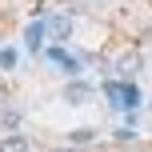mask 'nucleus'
<instances>
[{"instance_id":"9","label":"nucleus","mask_w":152,"mask_h":152,"mask_svg":"<svg viewBox=\"0 0 152 152\" xmlns=\"http://www.w3.org/2000/svg\"><path fill=\"white\" fill-rule=\"evenodd\" d=\"M0 64H4V68H12V64H16V52H12V48H4V52H0Z\"/></svg>"},{"instance_id":"7","label":"nucleus","mask_w":152,"mask_h":152,"mask_svg":"<svg viewBox=\"0 0 152 152\" xmlns=\"http://www.w3.org/2000/svg\"><path fill=\"white\" fill-rule=\"evenodd\" d=\"M0 152H28V140L16 136V132H8V136H0Z\"/></svg>"},{"instance_id":"10","label":"nucleus","mask_w":152,"mask_h":152,"mask_svg":"<svg viewBox=\"0 0 152 152\" xmlns=\"http://www.w3.org/2000/svg\"><path fill=\"white\" fill-rule=\"evenodd\" d=\"M20 120V108H4V124H16Z\"/></svg>"},{"instance_id":"5","label":"nucleus","mask_w":152,"mask_h":152,"mask_svg":"<svg viewBox=\"0 0 152 152\" xmlns=\"http://www.w3.org/2000/svg\"><path fill=\"white\" fill-rule=\"evenodd\" d=\"M44 36H48V28H44V20H36V24H28V28H24V48H28V52H36V48L44 44Z\"/></svg>"},{"instance_id":"3","label":"nucleus","mask_w":152,"mask_h":152,"mask_svg":"<svg viewBox=\"0 0 152 152\" xmlns=\"http://www.w3.org/2000/svg\"><path fill=\"white\" fill-rule=\"evenodd\" d=\"M48 60H52V64H60L64 76H76V72H80V60H76V56H68L60 44H52V48H48Z\"/></svg>"},{"instance_id":"2","label":"nucleus","mask_w":152,"mask_h":152,"mask_svg":"<svg viewBox=\"0 0 152 152\" xmlns=\"http://www.w3.org/2000/svg\"><path fill=\"white\" fill-rule=\"evenodd\" d=\"M44 28H48V36L60 44V40H68V36H72V16H68V12H52Z\"/></svg>"},{"instance_id":"8","label":"nucleus","mask_w":152,"mask_h":152,"mask_svg":"<svg viewBox=\"0 0 152 152\" xmlns=\"http://www.w3.org/2000/svg\"><path fill=\"white\" fill-rule=\"evenodd\" d=\"M68 140H72V144H92V140H96V128H72Z\"/></svg>"},{"instance_id":"11","label":"nucleus","mask_w":152,"mask_h":152,"mask_svg":"<svg viewBox=\"0 0 152 152\" xmlns=\"http://www.w3.org/2000/svg\"><path fill=\"white\" fill-rule=\"evenodd\" d=\"M52 152H76V148H52Z\"/></svg>"},{"instance_id":"1","label":"nucleus","mask_w":152,"mask_h":152,"mask_svg":"<svg viewBox=\"0 0 152 152\" xmlns=\"http://www.w3.org/2000/svg\"><path fill=\"white\" fill-rule=\"evenodd\" d=\"M104 96L112 100V108H120V112H136V108H140V92H136L132 80H124V84L108 80L104 84Z\"/></svg>"},{"instance_id":"4","label":"nucleus","mask_w":152,"mask_h":152,"mask_svg":"<svg viewBox=\"0 0 152 152\" xmlns=\"http://www.w3.org/2000/svg\"><path fill=\"white\" fill-rule=\"evenodd\" d=\"M64 100H68V104H88V100H92V88L84 80H68V84H64Z\"/></svg>"},{"instance_id":"6","label":"nucleus","mask_w":152,"mask_h":152,"mask_svg":"<svg viewBox=\"0 0 152 152\" xmlns=\"http://www.w3.org/2000/svg\"><path fill=\"white\" fill-rule=\"evenodd\" d=\"M116 72H120L124 80H132V76L140 72V52H124L120 60H116Z\"/></svg>"}]
</instances>
